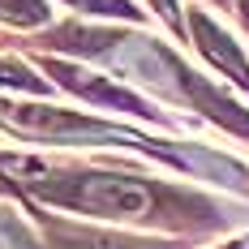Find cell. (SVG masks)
I'll return each mask as SVG.
<instances>
[{"label":"cell","instance_id":"6da1fadb","mask_svg":"<svg viewBox=\"0 0 249 249\" xmlns=\"http://www.w3.org/2000/svg\"><path fill=\"white\" fill-rule=\"evenodd\" d=\"M0 163L13 172H26V185L39 198L69 206V211H86L99 219H150V215H159V189L138 180V176H112V172L43 176L26 159H0Z\"/></svg>","mask_w":249,"mask_h":249},{"label":"cell","instance_id":"7a4b0ae2","mask_svg":"<svg viewBox=\"0 0 249 249\" xmlns=\"http://www.w3.org/2000/svg\"><path fill=\"white\" fill-rule=\"evenodd\" d=\"M0 124L4 129H18V133H30V138H121V142H138V146H150L142 138L124 133L116 124L90 121V116H77V112H60V107H43V103H4L0 99Z\"/></svg>","mask_w":249,"mask_h":249},{"label":"cell","instance_id":"3957f363","mask_svg":"<svg viewBox=\"0 0 249 249\" xmlns=\"http://www.w3.org/2000/svg\"><path fill=\"white\" fill-rule=\"evenodd\" d=\"M48 73H56L65 90H73V95H82V99H90V103L121 107V112H133V116H155L138 95H129V90H121V86H112V82H103L99 73H86V69H77V65H60V60H48Z\"/></svg>","mask_w":249,"mask_h":249},{"label":"cell","instance_id":"277c9868","mask_svg":"<svg viewBox=\"0 0 249 249\" xmlns=\"http://www.w3.org/2000/svg\"><path fill=\"white\" fill-rule=\"evenodd\" d=\"M189 26H194V39H198L202 56H206L215 69H224L232 82H241V86L249 90V60L241 56V48H236V43H232V39H228V35L211 22L202 9H194V13H189Z\"/></svg>","mask_w":249,"mask_h":249},{"label":"cell","instance_id":"5b68a950","mask_svg":"<svg viewBox=\"0 0 249 249\" xmlns=\"http://www.w3.org/2000/svg\"><path fill=\"white\" fill-rule=\"evenodd\" d=\"M0 22L43 26L48 22V4H43V0H0Z\"/></svg>","mask_w":249,"mask_h":249},{"label":"cell","instance_id":"8992f818","mask_svg":"<svg viewBox=\"0 0 249 249\" xmlns=\"http://www.w3.org/2000/svg\"><path fill=\"white\" fill-rule=\"evenodd\" d=\"M82 13H103V18H138V9L129 0H69Z\"/></svg>","mask_w":249,"mask_h":249},{"label":"cell","instance_id":"52a82bcc","mask_svg":"<svg viewBox=\"0 0 249 249\" xmlns=\"http://www.w3.org/2000/svg\"><path fill=\"white\" fill-rule=\"evenodd\" d=\"M0 86H22V90H43V82L18 60H0Z\"/></svg>","mask_w":249,"mask_h":249},{"label":"cell","instance_id":"ba28073f","mask_svg":"<svg viewBox=\"0 0 249 249\" xmlns=\"http://www.w3.org/2000/svg\"><path fill=\"white\" fill-rule=\"evenodd\" d=\"M150 4H155V9H159V13H163V18L176 26V0H150Z\"/></svg>","mask_w":249,"mask_h":249},{"label":"cell","instance_id":"9c48e42d","mask_svg":"<svg viewBox=\"0 0 249 249\" xmlns=\"http://www.w3.org/2000/svg\"><path fill=\"white\" fill-rule=\"evenodd\" d=\"M95 249H121V245H95Z\"/></svg>","mask_w":249,"mask_h":249},{"label":"cell","instance_id":"30bf717a","mask_svg":"<svg viewBox=\"0 0 249 249\" xmlns=\"http://www.w3.org/2000/svg\"><path fill=\"white\" fill-rule=\"evenodd\" d=\"M228 249H245V245H228Z\"/></svg>","mask_w":249,"mask_h":249}]
</instances>
